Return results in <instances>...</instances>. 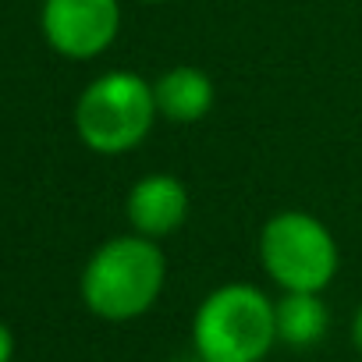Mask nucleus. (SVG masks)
<instances>
[{"label": "nucleus", "mask_w": 362, "mask_h": 362, "mask_svg": "<svg viewBox=\"0 0 362 362\" xmlns=\"http://www.w3.org/2000/svg\"><path fill=\"white\" fill-rule=\"evenodd\" d=\"M156 117L153 82L124 68L96 75L75 103V132L82 146L100 156H124L139 149Z\"/></svg>", "instance_id": "7ed1b4c3"}, {"label": "nucleus", "mask_w": 362, "mask_h": 362, "mask_svg": "<svg viewBox=\"0 0 362 362\" xmlns=\"http://www.w3.org/2000/svg\"><path fill=\"white\" fill-rule=\"evenodd\" d=\"M15 358V334L8 323H0V362H11Z\"/></svg>", "instance_id": "1a4fd4ad"}, {"label": "nucleus", "mask_w": 362, "mask_h": 362, "mask_svg": "<svg viewBox=\"0 0 362 362\" xmlns=\"http://www.w3.org/2000/svg\"><path fill=\"white\" fill-rule=\"evenodd\" d=\"M274 344V298L256 284H221L192 316V351L203 362H267Z\"/></svg>", "instance_id": "f03ea898"}, {"label": "nucleus", "mask_w": 362, "mask_h": 362, "mask_svg": "<svg viewBox=\"0 0 362 362\" xmlns=\"http://www.w3.org/2000/svg\"><path fill=\"white\" fill-rule=\"evenodd\" d=\"M277 341L288 348H316L330 330V309L320 291H281L274 298Z\"/></svg>", "instance_id": "6e6552de"}, {"label": "nucleus", "mask_w": 362, "mask_h": 362, "mask_svg": "<svg viewBox=\"0 0 362 362\" xmlns=\"http://www.w3.org/2000/svg\"><path fill=\"white\" fill-rule=\"evenodd\" d=\"M142 4H163V0H142Z\"/></svg>", "instance_id": "9b49d317"}, {"label": "nucleus", "mask_w": 362, "mask_h": 362, "mask_svg": "<svg viewBox=\"0 0 362 362\" xmlns=\"http://www.w3.org/2000/svg\"><path fill=\"white\" fill-rule=\"evenodd\" d=\"M189 214H192L189 185L181 177L167 174V170L139 177L128 189V199H124L128 228L142 238H153V242H163V238L177 235L181 228H185Z\"/></svg>", "instance_id": "423d86ee"}, {"label": "nucleus", "mask_w": 362, "mask_h": 362, "mask_svg": "<svg viewBox=\"0 0 362 362\" xmlns=\"http://www.w3.org/2000/svg\"><path fill=\"white\" fill-rule=\"evenodd\" d=\"M259 263L281 291L323 295L341 270V249L320 217L305 210H281L259 231Z\"/></svg>", "instance_id": "20e7f679"}, {"label": "nucleus", "mask_w": 362, "mask_h": 362, "mask_svg": "<svg viewBox=\"0 0 362 362\" xmlns=\"http://www.w3.org/2000/svg\"><path fill=\"white\" fill-rule=\"evenodd\" d=\"M167 284V256L160 242L135 231L107 238L82 267V302L107 323H128L146 316Z\"/></svg>", "instance_id": "f257e3e1"}, {"label": "nucleus", "mask_w": 362, "mask_h": 362, "mask_svg": "<svg viewBox=\"0 0 362 362\" xmlns=\"http://www.w3.org/2000/svg\"><path fill=\"white\" fill-rule=\"evenodd\" d=\"M43 40L68 61H93L121 33V0H43Z\"/></svg>", "instance_id": "39448f33"}, {"label": "nucleus", "mask_w": 362, "mask_h": 362, "mask_svg": "<svg viewBox=\"0 0 362 362\" xmlns=\"http://www.w3.org/2000/svg\"><path fill=\"white\" fill-rule=\"evenodd\" d=\"M348 334H351V344H355V351L362 355V302H358V309L351 313V327H348Z\"/></svg>", "instance_id": "9d476101"}, {"label": "nucleus", "mask_w": 362, "mask_h": 362, "mask_svg": "<svg viewBox=\"0 0 362 362\" xmlns=\"http://www.w3.org/2000/svg\"><path fill=\"white\" fill-rule=\"evenodd\" d=\"M153 100H156V114L167 117L170 124H196L214 110L217 89L203 68L174 64L153 82Z\"/></svg>", "instance_id": "0eeeda50"}]
</instances>
